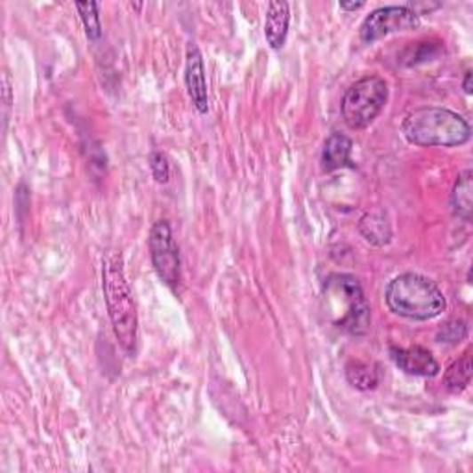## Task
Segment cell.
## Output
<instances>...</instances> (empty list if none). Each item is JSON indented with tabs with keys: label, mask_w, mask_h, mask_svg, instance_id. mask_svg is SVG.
<instances>
[{
	"label": "cell",
	"mask_w": 473,
	"mask_h": 473,
	"mask_svg": "<svg viewBox=\"0 0 473 473\" xmlns=\"http://www.w3.org/2000/svg\"><path fill=\"white\" fill-rule=\"evenodd\" d=\"M339 6H341V10H346V12H357V10L365 8V3H341Z\"/></svg>",
	"instance_id": "cell-20"
},
{
	"label": "cell",
	"mask_w": 473,
	"mask_h": 473,
	"mask_svg": "<svg viewBox=\"0 0 473 473\" xmlns=\"http://www.w3.org/2000/svg\"><path fill=\"white\" fill-rule=\"evenodd\" d=\"M150 171L157 183H167L171 178V164L167 156L161 152H154L150 156Z\"/></svg>",
	"instance_id": "cell-18"
},
{
	"label": "cell",
	"mask_w": 473,
	"mask_h": 473,
	"mask_svg": "<svg viewBox=\"0 0 473 473\" xmlns=\"http://www.w3.org/2000/svg\"><path fill=\"white\" fill-rule=\"evenodd\" d=\"M150 257L159 279L172 291H178L181 281L180 248L167 220H157L150 231Z\"/></svg>",
	"instance_id": "cell-6"
},
{
	"label": "cell",
	"mask_w": 473,
	"mask_h": 473,
	"mask_svg": "<svg viewBox=\"0 0 473 473\" xmlns=\"http://www.w3.org/2000/svg\"><path fill=\"white\" fill-rule=\"evenodd\" d=\"M420 15L409 6H383L373 10L361 25L363 43H373L390 34L420 28Z\"/></svg>",
	"instance_id": "cell-7"
},
{
	"label": "cell",
	"mask_w": 473,
	"mask_h": 473,
	"mask_svg": "<svg viewBox=\"0 0 473 473\" xmlns=\"http://www.w3.org/2000/svg\"><path fill=\"white\" fill-rule=\"evenodd\" d=\"M325 291L329 296L341 298L346 305L344 315L337 320V327L351 335H365L370 325V307L359 281L353 276L335 274L327 279Z\"/></svg>",
	"instance_id": "cell-5"
},
{
	"label": "cell",
	"mask_w": 473,
	"mask_h": 473,
	"mask_svg": "<svg viewBox=\"0 0 473 473\" xmlns=\"http://www.w3.org/2000/svg\"><path fill=\"white\" fill-rule=\"evenodd\" d=\"M401 130L409 143L416 147L452 148L466 145L471 139V128L462 115L437 106L411 111Z\"/></svg>",
	"instance_id": "cell-2"
},
{
	"label": "cell",
	"mask_w": 473,
	"mask_h": 473,
	"mask_svg": "<svg viewBox=\"0 0 473 473\" xmlns=\"http://www.w3.org/2000/svg\"><path fill=\"white\" fill-rule=\"evenodd\" d=\"M471 171H464L462 174H459L455 187H453V193H452V207L453 212L462 219L464 222L471 220V209H473V202H471Z\"/></svg>",
	"instance_id": "cell-13"
},
{
	"label": "cell",
	"mask_w": 473,
	"mask_h": 473,
	"mask_svg": "<svg viewBox=\"0 0 473 473\" xmlns=\"http://www.w3.org/2000/svg\"><path fill=\"white\" fill-rule=\"evenodd\" d=\"M351 148L353 143L351 139L342 135V133H331L322 150V169L325 172H333L344 167L353 169V161H351Z\"/></svg>",
	"instance_id": "cell-11"
},
{
	"label": "cell",
	"mask_w": 473,
	"mask_h": 473,
	"mask_svg": "<svg viewBox=\"0 0 473 473\" xmlns=\"http://www.w3.org/2000/svg\"><path fill=\"white\" fill-rule=\"evenodd\" d=\"M359 231L365 236V241H368L373 246H385L392 239V229L389 220L381 212H372V215L363 217L359 224Z\"/></svg>",
	"instance_id": "cell-12"
},
{
	"label": "cell",
	"mask_w": 473,
	"mask_h": 473,
	"mask_svg": "<svg viewBox=\"0 0 473 473\" xmlns=\"http://www.w3.org/2000/svg\"><path fill=\"white\" fill-rule=\"evenodd\" d=\"M469 383H471V351L468 349L459 361H455L452 366L445 370L444 387L449 392L459 394V392L466 390Z\"/></svg>",
	"instance_id": "cell-14"
},
{
	"label": "cell",
	"mask_w": 473,
	"mask_h": 473,
	"mask_svg": "<svg viewBox=\"0 0 473 473\" xmlns=\"http://www.w3.org/2000/svg\"><path fill=\"white\" fill-rule=\"evenodd\" d=\"M185 85H187V91H188V97H191V100H193V106L198 109V113L205 115L207 109H209L205 67H204L202 52H200V49L195 43H188V46H187Z\"/></svg>",
	"instance_id": "cell-8"
},
{
	"label": "cell",
	"mask_w": 473,
	"mask_h": 473,
	"mask_svg": "<svg viewBox=\"0 0 473 473\" xmlns=\"http://www.w3.org/2000/svg\"><path fill=\"white\" fill-rule=\"evenodd\" d=\"M468 335V325L462 320H452L447 322L437 335L438 342H447V344H459L462 339Z\"/></svg>",
	"instance_id": "cell-17"
},
{
	"label": "cell",
	"mask_w": 473,
	"mask_h": 473,
	"mask_svg": "<svg viewBox=\"0 0 473 473\" xmlns=\"http://www.w3.org/2000/svg\"><path fill=\"white\" fill-rule=\"evenodd\" d=\"M346 377H348V381L359 390L375 389L377 383H380V372L375 370L373 365H368L363 361L348 363Z\"/></svg>",
	"instance_id": "cell-15"
},
{
	"label": "cell",
	"mask_w": 473,
	"mask_h": 473,
	"mask_svg": "<svg viewBox=\"0 0 473 473\" xmlns=\"http://www.w3.org/2000/svg\"><path fill=\"white\" fill-rule=\"evenodd\" d=\"M76 10H78L80 19L84 22L85 36L91 41L100 39V36H102V25H100V15H99L100 4H97V3H78Z\"/></svg>",
	"instance_id": "cell-16"
},
{
	"label": "cell",
	"mask_w": 473,
	"mask_h": 473,
	"mask_svg": "<svg viewBox=\"0 0 473 473\" xmlns=\"http://www.w3.org/2000/svg\"><path fill=\"white\" fill-rule=\"evenodd\" d=\"M389 100V85L380 76H365L355 82L342 99V118L351 130L368 128Z\"/></svg>",
	"instance_id": "cell-4"
},
{
	"label": "cell",
	"mask_w": 473,
	"mask_h": 473,
	"mask_svg": "<svg viewBox=\"0 0 473 473\" xmlns=\"http://www.w3.org/2000/svg\"><path fill=\"white\" fill-rule=\"evenodd\" d=\"M389 309L409 320H431L445 311V296L435 281L416 272L396 276L385 291Z\"/></svg>",
	"instance_id": "cell-3"
},
{
	"label": "cell",
	"mask_w": 473,
	"mask_h": 473,
	"mask_svg": "<svg viewBox=\"0 0 473 473\" xmlns=\"http://www.w3.org/2000/svg\"><path fill=\"white\" fill-rule=\"evenodd\" d=\"M102 291L115 337L128 357H135L139 344V318L121 252L109 250L102 257Z\"/></svg>",
	"instance_id": "cell-1"
},
{
	"label": "cell",
	"mask_w": 473,
	"mask_h": 473,
	"mask_svg": "<svg viewBox=\"0 0 473 473\" xmlns=\"http://www.w3.org/2000/svg\"><path fill=\"white\" fill-rule=\"evenodd\" d=\"M462 87H464V92H466V94H471V70H466Z\"/></svg>",
	"instance_id": "cell-21"
},
{
	"label": "cell",
	"mask_w": 473,
	"mask_h": 473,
	"mask_svg": "<svg viewBox=\"0 0 473 473\" xmlns=\"http://www.w3.org/2000/svg\"><path fill=\"white\" fill-rule=\"evenodd\" d=\"M390 357L399 366V370L411 375L435 377L440 372V365L433 357V353L421 346L390 348Z\"/></svg>",
	"instance_id": "cell-9"
},
{
	"label": "cell",
	"mask_w": 473,
	"mask_h": 473,
	"mask_svg": "<svg viewBox=\"0 0 473 473\" xmlns=\"http://www.w3.org/2000/svg\"><path fill=\"white\" fill-rule=\"evenodd\" d=\"M291 25V6L287 3H270L265 19V37L270 49L279 51L287 41Z\"/></svg>",
	"instance_id": "cell-10"
},
{
	"label": "cell",
	"mask_w": 473,
	"mask_h": 473,
	"mask_svg": "<svg viewBox=\"0 0 473 473\" xmlns=\"http://www.w3.org/2000/svg\"><path fill=\"white\" fill-rule=\"evenodd\" d=\"M3 97H4V130H6V123H8V111L12 108V78L8 75V70H4L3 75Z\"/></svg>",
	"instance_id": "cell-19"
}]
</instances>
